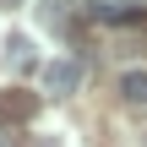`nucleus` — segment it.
Returning <instances> with one entry per match:
<instances>
[{
	"label": "nucleus",
	"mask_w": 147,
	"mask_h": 147,
	"mask_svg": "<svg viewBox=\"0 0 147 147\" xmlns=\"http://www.w3.org/2000/svg\"><path fill=\"white\" fill-rule=\"evenodd\" d=\"M82 76H87V71H82V60H71V55H60V60H49V65H44V87H49L55 98L76 93V87H82Z\"/></svg>",
	"instance_id": "1"
},
{
	"label": "nucleus",
	"mask_w": 147,
	"mask_h": 147,
	"mask_svg": "<svg viewBox=\"0 0 147 147\" xmlns=\"http://www.w3.org/2000/svg\"><path fill=\"white\" fill-rule=\"evenodd\" d=\"M87 11H93L98 22H115V27H125V22H136V16H142V5H136V0H87Z\"/></svg>",
	"instance_id": "2"
},
{
	"label": "nucleus",
	"mask_w": 147,
	"mask_h": 147,
	"mask_svg": "<svg viewBox=\"0 0 147 147\" xmlns=\"http://www.w3.org/2000/svg\"><path fill=\"white\" fill-rule=\"evenodd\" d=\"M120 93H125L131 104H147V65H136V71L120 76Z\"/></svg>",
	"instance_id": "3"
},
{
	"label": "nucleus",
	"mask_w": 147,
	"mask_h": 147,
	"mask_svg": "<svg viewBox=\"0 0 147 147\" xmlns=\"http://www.w3.org/2000/svg\"><path fill=\"white\" fill-rule=\"evenodd\" d=\"M11 65H33V44L27 38H11Z\"/></svg>",
	"instance_id": "4"
},
{
	"label": "nucleus",
	"mask_w": 147,
	"mask_h": 147,
	"mask_svg": "<svg viewBox=\"0 0 147 147\" xmlns=\"http://www.w3.org/2000/svg\"><path fill=\"white\" fill-rule=\"evenodd\" d=\"M0 147H16V142H11V136H5V131H0Z\"/></svg>",
	"instance_id": "5"
},
{
	"label": "nucleus",
	"mask_w": 147,
	"mask_h": 147,
	"mask_svg": "<svg viewBox=\"0 0 147 147\" xmlns=\"http://www.w3.org/2000/svg\"><path fill=\"white\" fill-rule=\"evenodd\" d=\"M38 147H55V142H38Z\"/></svg>",
	"instance_id": "6"
}]
</instances>
